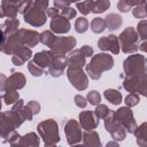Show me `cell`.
Instances as JSON below:
<instances>
[{
    "mask_svg": "<svg viewBox=\"0 0 147 147\" xmlns=\"http://www.w3.org/2000/svg\"><path fill=\"white\" fill-rule=\"evenodd\" d=\"M69 53L70 54L67 57V67L70 69H83L86 64V57L83 55L80 49H75Z\"/></svg>",
    "mask_w": 147,
    "mask_h": 147,
    "instance_id": "18",
    "label": "cell"
},
{
    "mask_svg": "<svg viewBox=\"0 0 147 147\" xmlns=\"http://www.w3.org/2000/svg\"><path fill=\"white\" fill-rule=\"evenodd\" d=\"M109 111H110V109L106 106V105H96V108H95V110H94V114H95V116L98 117V118H101V119H103L108 114H109Z\"/></svg>",
    "mask_w": 147,
    "mask_h": 147,
    "instance_id": "41",
    "label": "cell"
},
{
    "mask_svg": "<svg viewBox=\"0 0 147 147\" xmlns=\"http://www.w3.org/2000/svg\"><path fill=\"white\" fill-rule=\"evenodd\" d=\"M26 106L30 108V110L32 111V114H33V115H37V114L40 111V105H39L37 101H34V100L29 101Z\"/></svg>",
    "mask_w": 147,
    "mask_h": 147,
    "instance_id": "45",
    "label": "cell"
},
{
    "mask_svg": "<svg viewBox=\"0 0 147 147\" xmlns=\"http://www.w3.org/2000/svg\"><path fill=\"white\" fill-rule=\"evenodd\" d=\"M146 0H119L117 2V8L122 13H127L132 9V7H136L138 5H145Z\"/></svg>",
    "mask_w": 147,
    "mask_h": 147,
    "instance_id": "28",
    "label": "cell"
},
{
    "mask_svg": "<svg viewBox=\"0 0 147 147\" xmlns=\"http://www.w3.org/2000/svg\"><path fill=\"white\" fill-rule=\"evenodd\" d=\"M55 37L56 36L51 30L42 31L40 33V42L44 44V45H46V46H48V47H51L52 44H53V41H54V39H55Z\"/></svg>",
    "mask_w": 147,
    "mask_h": 147,
    "instance_id": "34",
    "label": "cell"
},
{
    "mask_svg": "<svg viewBox=\"0 0 147 147\" xmlns=\"http://www.w3.org/2000/svg\"><path fill=\"white\" fill-rule=\"evenodd\" d=\"M106 146H107V147H109V146H117V144H116V142H108Z\"/></svg>",
    "mask_w": 147,
    "mask_h": 147,
    "instance_id": "53",
    "label": "cell"
},
{
    "mask_svg": "<svg viewBox=\"0 0 147 147\" xmlns=\"http://www.w3.org/2000/svg\"><path fill=\"white\" fill-rule=\"evenodd\" d=\"M48 2H49V0H34L33 6L36 8H38V9L46 10L48 8Z\"/></svg>",
    "mask_w": 147,
    "mask_h": 147,
    "instance_id": "47",
    "label": "cell"
},
{
    "mask_svg": "<svg viewBox=\"0 0 147 147\" xmlns=\"http://www.w3.org/2000/svg\"><path fill=\"white\" fill-rule=\"evenodd\" d=\"M49 26H51L52 32L57 33V34H63V33H67L70 31L71 24H70V21L68 18H65L64 16L59 14V15L52 17Z\"/></svg>",
    "mask_w": 147,
    "mask_h": 147,
    "instance_id": "15",
    "label": "cell"
},
{
    "mask_svg": "<svg viewBox=\"0 0 147 147\" xmlns=\"http://www.w3.org/2000/svg\"><path fill=\"white\" fill-rule=\"evenodd\" d=\"M67 67V57L64 54H57L54 52V55H53V59L48 65V74L54 77V78H57L60 76L63 75L64 72V69Z\"/></svg>",
    "mask_w": 147,
    "mask_h": 147,
    "instance_id": "13",
    "label": "cell"
},
{
    "mask_svg": "<svg viewBox=\"0 0 147 147\" xmlns=\"http://www.w3.org/2000/svg\"><path fill=\"white\" fill-rule=\"evenodd\" d=\"M86 100L92 105V106H96L101 102V95L98 91H91L87 93L86 95Z\"/></svg>",
    "mask_w": 147,
    "mask_h": 147,
    "instance_id": "40",
    "label": "cell"
},
{
    "mask_svg": "<svg viewBox=\"0 0 147 147\" xmlns=\"http://www.w3.org/2000/svg\"><path fill=\"white\" fill-rule=\"evenodd\" d=\"M124 76L122 77H132L146 74V57L141 54H133L126 57L123 62Z\"/></svg>",
    "mask_w": 147,
    "mask_h": 147,
    "instance_id": "3",
    "label": "cell"
},
{
    "mask_svg": "<svg viewBox=\"0 0 147 147\" xmlns=\"http://www.w3.org/2000/svg\"><path fill=\"white\" fill-rule=\"evenodd\" d=\"M6 38H7V37H6V34H5V33H3V31L0 29V45L6 40Z\"/></svg>",
    "mask_w": 147,
    "mask_h": 147,
    "instance_id": "51",
    "label": "cell"
},
{
    "mask_svg": "<svg viewBox=\"0 0 147 147\" xmlns=\"http://www.w3.org/2000/svg\"><path fill=\"white\" fill-rule=\"evenodd\" d=\"M24 21L25 23L32 25V26H42L46 23L47 20V15L45 10L38 9L34 6H32L29 10H26L24 14Z\"/></svg>",
    "mask_w": 147,
    "mask_h": 147,
    "instance_id": "12",
    "label": "cell"
},
{
    "mask_svg": "<svg viewBox=\"0 0 147 147\" xmlns=\"http://www.w3.org/2000/svg\"><path fill=\"white\" fill-rule=\"evenodd\" d=\"M20 99V95H18V92L16 90H6L5 91V94H3V101L6 105H13L15 103L17 100Z\"/></svg>",
    "mask_w": 147,
    "mask_h": 147,
    "instance_id": "32",
    "label": "cell"
},
{
    "mask_svg": "<svg viewBox=\"0 0 147 147\" xmlns=\"http://www.w3.org/2000/svg\"><path fill=\"white\" fill-rule=\"evenodd\" d=\"M117 39H118L122 52L125 54H131L139 49L138 48L139 37H138L136 29L132 26H127L126 29H124L121 32V34L117 37Z\"/></svg>",
    "mask_w": 147,
    "mask_h": 147,
    "instance_id": "4",
    "label": "cell"
},
{
    "mask_svg": "<svg viewBox=\"0 0 147 147\" xmlns=\"http://www.w3.org/2000/svg\"><path fill=\"white\" fill-rule=\"evenodd\" d=\"M123 87L130 93H138L141 95L147 94V77L146 74L132 77H125L123 82Z\"/></svg>",
    "mask_w": 147,
    "mask_h": 147,
    "instance_id": "5",
    "label": "cell"
},
{
    "mask_svg": "<svg viewBox=\"0 0 147 147\" xmlns=\"http://www.w3.org/2000/svg\"><path fill=\"white\" fill-rule=\"evenodd\" d=\"M82 139H83V144L85 146H90V147H100L101 146L99 133L94 130H85V132L82 133Z\"/></svg>",
    "mask_w": 147,
    "mask_h": 147,
    "instance_id": "22",
    "label": "cell"
},
{
    "mask_svg": "<svg viewBox=\"0 0 147 147\" xmlns=\"http://www.w3.org/2000/svg\"><path fill=\"white\" fill-rule=\"evenodd\" d=\"M105 119V127L108 133H110L111 138L117 141H122L126 137L125 129L118 123V121L115 117V113L113 110L109 111V114L103 118Z\"/></svg>",
    "mask_w": 147,
    "mask_h": 147,
    "instance_id": "6",
    "label": "cell"
},
{
    "mask_svg": "<svg viewBox=\"0 0 147 147\" xmlns=\"http://www.w3.org/2000/svg\"><path fill=\"white\" fill-rule=\"evenodd\" d=\"M60 14V10L59 9H56L55 7H52V8H47L46 9V15L48 16V17H54V16H56V15H59Z\"/></svg>",
    "mask_w": 147,
    "mask_h": 147,
    "instance_id": "49",
    "label": "cell"
},
{
    "mask_svg": "<svg viewBox=\"0 0 147 147\" xmlns=\"http://www.w3.org/2000/svg\"><path fill=\"white\" fill-rule=\"evenodd\" d=\"M6 79H7L6 75L0 74V92L5 91V83H6Z\"/></svg>",
    "mask_w": 147,
    "mask_h": 147,
    "instance_id": "50",
    "label": "cell"
},
{
    "mask_svg": "<svg viewBox=\"0 0 147 147\" xmlns=\"http://www.w3.org/2000/svg\"><path fill=\"white\" fill-rule=\"evenodd\" d=\"M91 29L94 33H101L106 30V23L105 20L101 17H95L91 22Z\"/></svg>",
    "mask_w": 147,
    "mask_h": 147,
    "instance_id": "31",
    "label": "cell"
},
{
    "mask_svg": "<svg viewBox=\"0 0 147 147\" xmlns=\"http://www.w3.org/2000/svg\"><path fill=\"white\" fill-rule=\"evenodd\" d=\"M5 17V14H3V10H2V7L0 5V18H3Z\"/></svg>",
    "mask_w": 147,
    "mask_h": 147,
    "instance_id": "52",
    "label": "cell"
},
{
    "mask_svg": "<svg viewBox=\"0 0 147 147\" xmlns=\"http://www.w3.org/2000/svg\"><path fill=\"white\" fill-rule=\"evenodd\" d=\"M53 55H54V52L51 49V51H41L39 53H36L34 56H33V62L36 64H38L39 67L41 68H47L53 59Z\"/></svg>",
    "mask_w": 147,
    "mask_h": 147,
    "instance_id": "23",
    "label": "cell"
},
{
    "mask_svg": "<svg viewBox=\"0 0 147 147\" xmlns=\"http://www.w3.org/2000/svg\"><path fill=\"white\" fill-rule=\"evenodd\" d=\"M137 33H138V37L141 39V41H146V38H147V21L144 18L141 20L139 23H138V26H137Z\"/></svg>",
    "mask_w": 147,
    "mask_h": 147,
    "instance_id": "36",
    "label": "cell"
},
{
    "mask_svg": "<svg viewBox=\"0 0 147 147\" xmlns=\"http://www.w3.org/2000/svg\"><path fill=\"white\" fill-rule=\"evenodd\" d=\"M70 3H72V2H79V0H68Z\"/></svg>",
    "mask_w": 147,
    "mask_h": 147,
    "instance_id": "55",
    "label": "cell"
},
{
    "mask_svg": "<svg viewBox=\"0 0 147 147\" xmlns=\"http://www.w3.org/2000/svg\"><path fill=\"white\" fill-rule=\"evenodd\" d=\"M8 142L11 146H18V147H38L40 144V139L34 132H29L24 136H20L15 131L10 136Z\"/></svg>",
    "mask_w": 147,
    "mask_h": 147,
    "instance_id": "8",
    "label": "cell"
},
{
    "mask_svg": "<svg viewBox=\"0 0 147 147\" xmlns=\"http://www.w3.org/2000/svg\"><path fill=\"white\" fill-rule=\"evenodd\" d=\"M80 49V52L83 53V55L85 56V57H88V56H92L93 55V48L91 47V46H88V45H84L82 48H79Z\"/></svg>",
    "mask_w": 147,
    "mask_h": 147,
    "instance_id": "48",
    "label": "cell"
},
{
    "mask_svg": "<svg viewBox=\"0 0 147 147\" xmlns=\"http://www.w3.org/2000/svg\"><path fill=\"white\" fill-rule=\"evenodd\" d=\"M109 7H110V0H95L93 1L91 11L94 14H101L105 13Z\"/></svg>",
    "mask_w": 147,
    "mask_h": 147,
    "instance_id": "30",
    "label": "cell"
},
{
    "mask_svg": "<svg viewBox=\"0 0 147 147\" xmlns=\"http://www.w3.org/2000/svg\"><path fill=\"white\" fill-rule=\"evenodd\" d=\"M1 107H2V102H1V95H0V110H1ZM0 114H1V111H0Z\"/></svg>",
    "mask_w": 147,
    "mask_h": 147,
    "instance_id": "56",
    "label": "cell"
},
{
    "mask_svg": "<svg viewBox=\"0 0 147 147\" xmlns=\"http://www.w3.org/2000/svg\"><path fill=\"white\" fill-rule=\"evenodd\" d=\"M133 133L137 138V144L140 147H146L147 146V123L145 122L139 126L137 125Z\"/></svg>",
    "mask_w": 147,
    "mask_h": 147,
    "instance_id": "26",
    "label": "cell"
},
{
    "mask_svg": "<svg viewBox=\"0 0 147 147\" xmlns=\"http://www.w3.org/2000/svg\"><path fill=\"white\" fill-rule=\"evenodd\" d=\"M86 65V72L88 76L96 80L101 77L103 71L110 70L114 67V59L110 54L107 53H98L92 56L91 61L85 64Z\"/></svg>",
    "mask_w": 147,
    "mask_h": 147,
    "instance_id": "1",
    "label": "cell"
},
{
    "mask_svg": "<svg viewBox=\"0 0 147 147\" xmlns=\"http://www.w3.org/2000/svg\"><path fill=\"white\" fill-rule=\"evenodd\" d=\"M18 25H20V21L18 18L14 17V18H7L1 25L0 29L3 31V33L6 34V37L15 33L18 30Z\"/></svg>",
    "mask_w": 147,
    "mask_h": 147,
    "instance_id": "25",
    "label": "cell"
},
{
    "mask_svg": "<svg viewBox=\"0 0 147 147\" xmlns=\"http://www.w3.org/2000/svg\"><path fill=\"white\" fill-rule=\"evenodd\" d=\"M75 103H76V106L79 107V108H85L86 105H87V100H86V98H84L83 95L77 94V95H75Z\"/></svg>",
    "mask_w": 147,
    "mask_h": 147,
    "instance_id": "44",
    "label": "cell"
},
{
    "mask_svg": "<svg viewBox=\"0 0 147 147\" xmlns=\"http://www.w3.org/2000/svg\"><path fill=\"white\" fill-rule=\"evenodd\" d=\"M114 113H115L116 119L125 129V131L129 133H133L137 127V123H136L132 110L129 107H121Z\"/></svg>",
    "mask_w": 147,
    "mask_h": 147,
    "instance_id": "7",
    "label": "cell"
},
{
    "mask_svg": "<svg viewBox=\"0 0 147 147\" xmlns=\"http://www.w3.org/2000/svg\"><path fill=\"white\" fill-rule=\"evenodd\" d=\"M103 20L106 23V29H108L109 31H115L123 24V18L116 13L108 14Z\"/></svg>",
    "mask_w": 147,
    "mask_h": 147,
    "instance_id": "24",
    "label": "cell"
},
{
    "mask_svg": "<svg viewBox=\"0 0 147 147\" xmlns=\"http://www.w3.org/2000/svg\"><path fill=\"white\" fill-rule=\"evenodd\" d=\"M139 101H140V96H139L138 93H130L129 95L125 96V101L124 102H125L126 107L131 108V107L137 106L139 103Z\"/></svg>",
    "mask_w": 147,
    "mask_h": 147,
    "instance_id": "38",
    "label": "cell"
},
{
    "mask_svg": "<svg viewBox=\"0 0 147 147\" xmlns=\"http://www.w3.org/2000/svg\"><path fill=\"white\" fill-rule=\"evenodd\" d=\"M11 55H13L11 61L15 65H23L32 56V51L28 46H21Z\"/></svg>",
    "mask_w": 147,
    "mask_h": 147,
    "instance_id": "21",
    "label": "cell"
},
{
    "mask_svg": "<svg viewBox=\"0 0 147 147\" xmlns=\"http://www.w3.org/2000/svg\"><path fill=\"white\" fill-rule=\"evenodd\" d=\"M67 76L70 84L78 91H84L88 86V78L83 69H70L67 70Z\"/></svg>",
    "mask_w": 147,
    "mask_h": 147,
    "instance_id": "11",
    "label": "cell"
},
{
    "mask_svg": "<svg viewBox=\"0 0 147 147\" xmlns=\"http://www.w3.org/2000/svg\"><path fill=\"white\" fill-rule=\"evenodd\" d=\"M64 133L70 146L78 145L82 141V127L76 119H68L64 123Z\"/></svg>",
    "mask_w": 147,
    "mask_h": 147,
    "instance_id": "9",
    "label": "cell"
},
{
    "mask_svg": "<svg viewBox=\"0 0 147 147\" xmlns=\"http://www.w3.org/2000/svg\"><path fill=\"white\" fill-rule=\"evenodd\" d=\"M28 70L30 71V74L32 76L39 77V76H41L44 74V70L45 69L41 68V67H39L38 64H36L33 61H30V62H28Z\"/></svg>",
    "mask_w": 147,
    "mask_h": 147,
    "instance_id": "37",
    "label": "cell"
},
{
    "mask_svg": "<svg viewBox=\"0 0 147 147\" xmlns=\"http://www.w3.org/2000/svg\"><path fill=\"white\" fill-rule=\"evenodd\" d=\"M60 14H61L62 16H64L65 18L71 20V18H74V17H76L77 11H76V9H74L72 7L69 6V7L64 8V9H62V10H60Z\"/></svg>",
    "mask_w": 147,
    "mask_h": 147,
    "instance_id": "43",
    "label": "cell"
},
{
    "mask_svg": "<svg viewBox=\"0 0 147 147\" xmlns=\"http://www.w3.org/2000/svg\"><path fill=\"white\" fill-rule=\"evenodd\" d=\"M37 131L46 147L55 146L60 141L59 125H57L56 121L53 118L40 122L37 126Z\"/></svg>",
    "mask_w": 147,
    "mask_h": 147,
    "instance_id": "2",
    "label": "cell"
},
{
    "mask_svg": "<svg viewBox=\"0 0 147 147\" xmlns=\"http://www.w3.org/2000/svg\"><path fill=\"white\" fill-rule=\"evenodd\" d=\"M26 78L22 72H15L6 79L5 83V91L6 90H21L25 86Z\"/></svg>",
    "mask_w": 147,
    "mask_h": 147,
    "instance_id": "19",
    "label": "cell"
},
{
    "mask_svg": "<svg viewBox=\"0 0 147 147\" xmlns=\"http://www.w3.org/2000/svg\"><path fill=\"white\" fill-rule=\"evenodd\" d=\"M93 1L94 0H83L82 2H76V7L85 16V15H88L91 13L92 6H93Z\"/></svg>",
    "mask_w": 147,
    "mask_h": 147,
    "instance_id": "33",
    "label": "cell"
},
{
    "mask_svg": "<svg viewBox=\"0 0 147 147\" xmlns=\"http://www.w3.org/2000/svg\"><path fill=\"white\" fill-rule=\"evenodd\" d=\"M8 1H10V2H14V3H18V2H21L22 0H8Z\"/></svg>",
    "mask_w": 147,
    "mask_h": 147,
    "instance_id": "54",
    "label": "cell"
},
{
    "mask_svg": "<svg viewBox=\"0 0 147 147\" xmlns=\"http://www.w3.org/2000/svg\"><path fill=\"white\" fill-rule=\"evenodd\" d=\"M1 7H2V10H3V14H5V17H8V18H14L16 17L17 15V3H14V2H10L8 0H2L1 1Z\"/></svg>",
    "mask_w": 147,
    "mask_h": 147,
    "instance_id": "27",
    "label": "cell"
},
{
    "mask_svg": "<svg viewBox=\"0 0 147 147\" xmlns=\"http://www.w3.org/2000/svg\"><path fill=\"white\" fill-rule=\"evenodd\" d=\"M103 95L105 98L111 103V105H115V106H118L121 102H122V93L117 90H114V88H108L103 92Z\"/></svg>",
    "mask_w": 147,
    "mask_h": 147,
    "instance_id": "29",
    "label": "cell"
},
{
    "mask_svg": "<svg viewBox=\"0 0 147 147\" xmlns=\"http://www.w3.org/2000/svg\"><path fill=\"white\" fill-rule=\"evenodd\" d=\"M18 32L22 37L24 46L32 48L40 42V33H38L37 31L28 30V29H18Z\"/></svg>",
    "mask_w": 147,
    "mask_h": 147,
    "instance_id": "20",
    "label": "cell"
},
{
    "mask_svg": "<svg viewBox=\"0 0 147 147\" xmlns=\"http://www.w3.org/2000/svg\"><path fill=\"white\" fill-rule=\"evenodd\" d=\"M98 47L101 51H109L113 54L119 53V42L115 34H108L98 40Z\"/></svg>",
    "mask_w": 147,
    "mask_h": 147,
    "instance_id": "16",
    "label": "cell"
},
{
    "mask_svg": "<svg viewBox=\"0 0 147 147\" xmlns=\"http://www.w3.org/2000/svg\"><path fill=\"white\" fill-rule=\"evenodd\" d=\"M33 2H34V0H22L17 5V11L21 14H24L26 10H29L33 6Z\"/></svg>",
    "mask_w": 147,
    "mask_h": 147,
    "instance_id": "42",
    "label": "cell"
},
{
    "mask_svg": "<svg viewBox=\"0 0 147 147\" xmlns=\"http://www.w3.org/2000/svg\"><path fill=\"white\" fill-rule=\"evenodd\" d=\"M99 124V118L95 116L94 111L85 110L79 114V125L84 130H94Z\"/></svg>",
    "mask_w": 147,
    "mask_h": 147,
    "instance_id": "17",
    "label": "cell"
},
{
    "mask_svg": "<svg viewBox=\"0 0 147 147\" xmlns=\"http://www.w3.org/2000/svg\"><path fill=\"white\" fill-rule=\"evenodd\" d=\"M77 44V40L75 39V37L72 36H68V37H55L52 46L49 47V49H52L53 52L57 53V54H67L69 52H71L75 46Z\"/></svg>",
    "mask_w": 147,
    "mask_h": 147,
    "instance_id": "10",
    "label": "cell"
},
{
    "mask_svg": "<svg viewBox=\"0 0 147 147\" xmlns=\"http://www.w3.org/2000/svg\"><path fill=\"white\" fill-rule=\"evenodd\" d=\"M132 14H133V16H134L136 18H141V20L146 18V16H147L146 6H145V5H138V6L133 7Z\"/></svg>",
    "mask_w": 147,
    "mask_h": 147,
    "instance_id": "39",
    "label": "cell"
},
{
    "mask_svg": "<svg viewBox=\"0 0 147 147\" xmlns=\"http://www.w3.org/2000/svg\"><path fill=\"white\" fill-rule=\"evenodd\" d=\"M70 6V2L68 0H54V7L59 10H62Z\"/></svg>",
    "mask_w": 147,
    "mask_h": 147,
    "instance_id": "46",
    "label": "cell"
},
{
    "mask_svg": "<svg viewBox=\"0 0 147 147\" xmlns=\"http://www.w3.org/2000/svg\"><path fill=\"white\" fill-rule=\"evenodd\" d=\"M87 29H88V21H87V18H85L83 16L78 17L76 20V22H75V30H76V32L84 33V32L87 31Z\"/></svg>",
    "mask_w": 147,
    "mask_h": 147,
    "instance_id": "35",
    "label": "cell"
},
{
    "mask_svg": "<svg viewBox=\"0 0 147 147\" xmlns=\"http://www.w3.org/2000/svg\"><path fill=\"white\" fill-rule=\"evenodd\" d=\"M21 46H24V44H23L22 37H21V34L17 30L15 33L8 36L6 38V40L0 45V52H2L5 54H8V55H11Z\"/></svg>",
    "mask_w": 147,
    "mask_h": 147,
    "instance_id": "14",
    "label": "cell"
}]
</instances>
